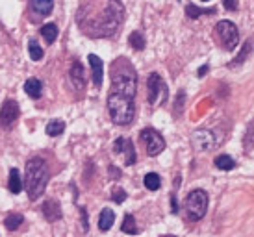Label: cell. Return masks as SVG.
Returning <instances> with one entry per match:
<instances>
[{
  "instance_id": "obj_22",
  "label": "cell",
  "mask_w": 254,
  "mask_h": 237,
  "mask_svg": "<svg viewBox=\"0 0 254 237\" xmlns=\"http://www.w3.org/2000/svg\"><path fill=\"white\" fill-rule=\"evenodd\" d=\"M186 13L190 19H197L200 15H206V13H215V7H210V9H200L197 7L195 4H190V6H186Z\"/></svg>"
},
{
  "instance_id": "obj_4",
  "label": "cell",
  "mask_w": 254,
  "mask_h": 237,
  "mask_svg": "<svg viewBox=\"0 0 254 237\" xmlns=\"http://www.w3.org/2000/svg\"><path fill=\"white\" fill-rule=\"evenodd\" d=\"M108 112H110V117L115 124H130L134 120L135 115V106H134V98L125 97L121 93H115L112 91L108 95Z\"/></svg>"
},
{
  "instance_id": "obj_29",
  "label": "cell",
  "mask_w": 254,
  "mask_h": 237,
  "mask_svg": "<svg viewBox=\"0 0 254 237\" xmlns=\"http://www.w3.org/2000/svg\"><path fill=\"white\" fill-rule=\"evenodd\" d=\"M112 198H113V202H117V204L125 202V200H127V191H125V189H115Z\"/></svg>"
},
{
  "instance_id": "obj_21",
  "label": "cell",
  "mask_w": 254,
  "mask_h": 237,
  "mask_svg": "<svg viewBox=\"0 0 254 237\" xmlns=\"http://www.w3.org/2000/svg\"><path fill=\"white\" fill-rule=\"evenodd\" d=\"M22 221H24V217H22V215H19V213H11V215L6 217L4 224H6V228L9 232H15L22 224Z\"/></svg>"
},
{
  "instance_id": "obj_10",
  "label": "cell",
  "mask_w": 254,
  "mask_h": 237,
  "mask_svg": "<svg viewBox=\"0 0 254 237\" xmlns=\"http://www.w3.org/2000/svg\"><path fill=\"white\" fill-rule=\"evenodd\" d=\"M113 150H115V154H125V163L127 165H134L135 163V150L130 139L119 137V139L113 143Z\"/></svg>"
},
{
  "instance_id": "obj_2",
  "label": "cell",
  "mask_w": 254,
  "mask_h": 237,
  "mask_svg": "<svg viewBox=\"0 0 254 237\" xmlns=\"http://www.w3.org/2000/svg\"><path fill=\"white\" fill-rule=\"evenodd\" d=\"M49 169L43 158H32L26 163V173H24V189L28 193L30 200H37L45 193L47 183H49Z\"/></svg>"
},
{
  "instance_id": "obj_1",
  "label": "cell",
  "mask_w": 254,
  "mask_h": 237,
  "mask_svg": "<svg viewBox=\"0 0 254 237\" xmlns=\"http://www.w3.org/2000/svg\"><path fill=\"white\" fill-rule=\"evenodd\" d=\"M125 19V7L119 0H85L78 9L76 21L89 37H110Z\"/></svg>"
},
{
  "instance_id": "obj_14",
  "label": "cell",
  "mask_w": 254,
  "mask_h": 237,
  "mask_svg": "<svg viewBox=\"0 0 254 237\" xmlns=\"http://www.w3.org/2000/svg\"><path fill=\"white\" fill-rule=\"evenodd\" d=\"M43 215L45 219L49 221V223H56L62 219V208H60V202L58 200H47V202L43 204Z\"/></svg>"
},
{
  "instance_id": "obj_19",
  "label": "cell",
  "mask_w": 254,
  "mask_h": 237,
  "mask_svg": "<svg viewBox=\"0 0 254 237\" xmlns=\"http://www.w3.org/2000/svg\"><path fill=\"white\" fill-rule=\"evenodd\" d=\"M41 35H43V39L49 43V45H52L58 37V26L56 24H52V22L45 24V26L41 28Z\"/></svg>"
},
{
  "instance_id": "obj_7",
  "label": "cell",
  "mask_w": 254,
  "mask_h": 237,
  "mask_svg": "<svg viewBox=\"0 0 254 237\" xmlns=\"http://www.w3.org/2000/svg\"><path fill=\"white\" fill-rule=\"evenodd\" d=\"M147 87H148V104L156 106L167 98V85H165V82H163L162 76L158 72H152L148 76Z\"/></svg>"
},
{
  "instance_id": "obj_20",
  "label": "cell",
  "mask_w": 254,
  "mask_h": 237,
  "mask_svg": "<svg viewBox=\"0 0 254 237\" xmlns=\"http://www.w3.org/2000/svg\"><path fill=\"white\" fill-rule=\"evenodd\" d=\"M64 130H65V122L60 120V118H54V120H50L49 124H47V133H49L50 137H56L60 133H64Z\"/></svg>"
},
{
  "instance_id": "obj_9",
  "label": "cell",
  "mask_w": 254,
  "mask_h": 237,
  "mask_svg": "<svg viewBox=\"0 0 254 237\" xmlns=\"http://www.w3.org/2000/svg\"><path fill=\"white\" fill-rule=\"evenodd\" d=\"M19 113H21V108L15 100H6L2 104V110H0V124L2 126H11L19 118Z\"/></svg>"
},
{
  "instance_id": "obj_17",
  "label": "cell",
  "mask_w": 254,
  "mask_h": 237,
  "mask_svg": "<svg viewBox=\"0 0 254 237\" xmlns=\"http://www.w3.org/2000/svg\"><path fill=\"white\" fill-rule=\"evenodd\" d=\"M7 187H9V191L13 193V195H19L22 191V187H24V181H22L21 175H19V171L17 169H11L9 171V181H7Z\"/></svg>"
},
{
  "instance_id": "obj_28",
  "label": "cell",
  "mask_w": 254,
  "mask_h": 237,
  "mask_svg": "<svg viewBox=\"0 0 254 237\" xmlns=\"http://www.w3.org/2000/svg\"><path fill=\"white\" fill-rule=\"evenodd\" d=\"M251 50H253V43L247 41V43H245V49L241 50V54H240V56H238V58H236V61L230 63V67H236V65H240V63L245 61V58H247V54H249V52H251Z\"/></svg>"
},
{
  "instance_id": "obj_6",
  "label": "cell",
  "mask_w": 254,
  "mask_h": 237,
  "mask_svg": "<svg viewBox=\"0 0 254 237\" xmlns=\"http://www.w3.org/2000/svg\"><path fill=\"white\" fill-rule=\"evenodd\" d=\"M215 35H217L219 43L225 47V50H234L238 47V41H240V32H238V26L230 21H221L217 22L215 26Z\"/></svg>"
},
{
  "instance_id": "obj_23",
  "label": "cell",
  "mask_w": 254,
  "mask_h": 237,
  "mask_svg": "<svg viewBox=\"0 0 254 237\" xmlns=\"http://www.w3.org/2000/svg\"><path fill=\"white\" fill-rule=\"evenodd\" d=\"M143 181H145V187H147L148 191H158L160 185H162V180H160V176L156 175V173H148Z\"/></svg>"
},
{
  "instance_id": "obj_16",
  "label": "cell",
  "mask_w": 254,
  "mask_h": 237,
  "mask_svg": "<svg viewBox=\"0 0 254 237\" xmlns=\"http://www.w3.org/2000/svg\"><path fill=\"white\" fill-rule=\"evenodd\" d=\"M24 91H26V95L30 98H41V93H43V84L37 80V78H28L26 80V84H24Z\"/></svg>"
},
{
  "instance_id": "obj_8",
  "label": "cell",
  "mask_w": 254,
  "mask_h": 237,
  "mask_svg": "<svg viewBox=\"0 0 254 237\" xmlns=\"http://www.w3.org/2000/svg\"><path fill=\"white\" fill-rule=\"evenodd\" d=\"M141 141L145 143V147H147L148 156H158L165 148V139L162 137V133L156 132L154 128H145V130H141Z\"/></svg>"
},
{
  "instance_id": "obj_24",
  "label": "cell",
  "mask_w": 254,
  "mask_h": 237,
  "mask_svg": "<svg viewBox=\"0 0 254 237\" xmlns=\"http://www.w3.org/2000/svg\"><path fill=\"white\" fill-rule=\"evenodd\" d=\"M215 167L221 171H232L236 167V161L230 156H219V158H215Z\"/></svg>"
},
{
  "instance_id": "obj_15",
  "label": "cell",
  "mask_w": 254,
  "mask_h": 237,
  "mask_svg": "<svg viewBox=\"0 0 254 237\" xmlns=\"http://www.w3.org/2000/svg\"><path fill=\"white\" fill-rule=\"evenodd\" d=\"M30 6H32V13H36V21H39L52 11L54 0H32Z\"/></svg>"
},
{
  "instance_id": "obj_13",
  "label": "cell",
  "mask_w": 254,
  "mask_h": 237,
  "mask_svg": "<svg viewBox=\"0 0 254 237\" xmlns=\"http://www.w3.org/2000/svg\"><path fill=\"white\" fill-rule=\"evenodd\" d=\"M89 65H91V72H93V84L100 87L102 85V78H104V63L99 56L95 54H89Z\"/></svg>"
},
{
  "instance_id": "obj_25",
  "label": "cell",
  "mask_w": 254,
  "mask_h": 237,
  "mask_svg": "<svg viewBox=\"0 0 254 237\" xmlns=\"http://www.w3.org/2000/svg\"><path fill=\"white\" fill-rule=\"evenodd\" d=\"M128 43H130L135 50L145 49V37H143L141 32H132V34H130V37H128Z\"/></svg>"
},
{
  "instance_id": "obj_11",
  "label": "cell",
  "mask_w": 254,
  "mask_h": 237,
  "mask_svg": "<svg viewBox=\"0 0 254 237\" xmlns=\"http://www.w3.org/2000/svg\"><path fill=\"white\" fill-rule=\"evenodd\" d=\"M191 143L197 150H210L215 145V137L210 130H197L191 137Z\"/></svg>"
},
{
  "instance_id": "obj_12",
  "label": "cell",
  "mask_w": 254,
  "mask_h": 237,
  "mask_svg": "<svg viewBox=\"0 0 254 237\" xmlns=\"http://www.w3.org/2000/svg\"><path fill=\"white\" fill-rule=\"evenodd\" d=\"M69 76H71V82H72V87H74V89H76V91H84L85 89V72H84L82 63L72 61Z\"/></svg>"
},
{
  "instance_id": "obj_5",
  "label": "cell",
  "mask_w": 254,
  "mask_h": 237,
  "mask_svg": "<svg viewBox=\"0 0 254 237\" xmlns=\"http://www.w3.org/2000/svg\"><path fill=\"white\" fill-rule=\"evenodd\" d=\"M186 209H188V215L191 221H200L208 209V193L202 189L191 191L186 198Z\"/></svg>"
},
{
  "instance_id": "obj_31",
  "label": "cell",
  "mask_w": 254,
  "mask_h": 237,
  "mask_svg": "<svg viewBox=\"0 0 254 237\" xmlns=\"http://www.w3.org/2000/svg\"><path fill=\"white\" fill-rule=\"evenodd\" d=\"M171 204H173L171 211H173V213H178V202H177V196H175V195L171 196Z\"/></svg>"
},
{
  "instance_id": "obj_33",
  "label": "cell",
  "mask_w": 254,
  "mask_h": 237,
  "mask_svg": "<svg viewBox=\"0 0 254 237\" xmlns=\"http://www.w3.org/2000/svg\"><path fill=\"white\" fill-rule=\"evenodd\" d=\"M206 70H208V65H204V67H200V70H198V76H204Z\"/></svg>"
},
{
  "instance_id": "obj_3",
  "label": "cell",
  "mask_w": 254,
  "mask_h": 237,
  "mask_svg": "<svg viewBox=\"0 0 254 237\" xmlns=\"http://www.w3.org/2000/svg\"><path fill=\"white\" fill-rule=\"evenodd\" d=\"M135 87H137V74L134 67L125 58H119L112 65V89L125 97L134 98Z\"/></svg>"
},
{
  "instance_id": "obj_27",
  "label": "cell",
  "mask_w": 254,
  "mask_h": 237,
  "mask_svg": "<svg viewBox=\"0 0 254 237\" xmlns=\"http://www.w3.org/2000/svg\"><path fill=\"white\" fill-rule=\"evenodd\" d=\"M28 52H30V58L34 59V61H39L43 58V49L37 45L36 41H30V45H28Z\"/></svg>"
},
{
  "instance_id": "obj_26",
  "label": "cell",
  "mask_w": 254,
  "mask_h": 237,
  "mask_svg": "<svg viewBox=\"0 0 254 237\" xmlns=\"http://www.w3.org/2000/svg\"><path fill=\"white\" fill-rule=\"evenodd\" d=\"M121 230L125 232V234H132V236H135L139 230H137V226H135L134 217H132V215L125 217V223H123V228H121Z\"/></svg>"
},
{
  "instance_id": "obj_18",
  "label": "cell",
  "mask_w": 254,
  "mask_h": 237,
  "mask_svg": "<svg viewBox=\"0 0 254 237\" xmlns=\"http://www.w3.org/2000/svg\"><path fill=\"white\" fill-rule=\"evenodd\" d=\"M113 221H115V213H113L112 209L110 208L102 209V213L99 217V228L102 232H108L113 226Z\"/></svg>"
},
{
  "instance_id": "obj_32",
  "label": "cell",
  "mask_w": 254,
  "mask_h": 237,
  "mask_svg": "<svg viewBox=\"0 0 254 237\" xmlns=\"http://www.w3.org/2000/svg\"><path fill=\"white\" fill-rule=\"evenodd\" d=\"M80 213H82V221H84V230H87L89 226H87V217H85V209L82 208V209H80Z\"/></svg>"
},
{
  "instance_id": "obj_30",
  "label": "cell",
  "mask_w": 254,
  "mask_h": 237,
  "mask_svg": "<svg viewBox=\"0 0 254 237\" xmlns=\"http://www.w3.org/2000/svg\"><path fill=\"white\" fill-rule=\"evenodd\" d=\"M223 4L228 11H236L238 9V0H223Z\"/></svg>"
}]
</instances>
